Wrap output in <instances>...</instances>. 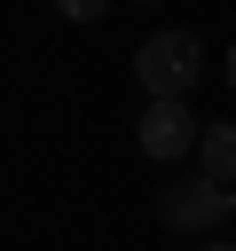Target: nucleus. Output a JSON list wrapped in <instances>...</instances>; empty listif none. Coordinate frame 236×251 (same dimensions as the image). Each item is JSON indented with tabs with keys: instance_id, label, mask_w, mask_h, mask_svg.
Returning <instances> with one entry per match:
<instances>
[{
	"instance_id": "1",
	"label": "nucleus",
	"mask_w": 236,
	"mask_h": 251,
	"mask_svg": "<svg viewBox=\"0 0 236 251\" xmlns=\"http://www.w3.org/2000/svg\"><path fill=\"white\" fill-rule=\"evenodd\" d=\"M197 71H205L197 31H149L142 55H134V78L149 86V102H181V94L197 86Z\"/></svg>"
},
{
	"instance_id": "2",
	"label": "nucleus",
	"mask_w": 236,
	"mask_h": 251,
	"mask_svg": "<svg viewBox=\"0 0 236 251\" xmlns=\"http://www.w3.org/2000/svg\"><path fill=\"white\" fill-rule=\"evenodd\" d=\"M157 220H165L173 235H212V243H220V227L236 220V188H212L205 173H197V180H173V188L157 196Z\"/></svg>"
},
{
	"instance_id": "3",
	"label": "nucleus",
	"mask_w": 236,
	"mask_h": 251,
	"mask_svg": "<svg viewBox=\"0 0 236 251\" xmlns=\"http://www.w3.org/2000/svg\"><path fill=\"white\" fill-rule=\"evenodd\" d=\"M134 141H142L149 165H181V157L205 141V118H189L181 102H149V110L134 118Z\"/></svg>"
},
{
	"instance_id": "4",
	"label": "nucleus",
	"mask_w": 236,
	"mask_h": 251,
	"mask_svg": "<svg viewBox=\"0 0 236 251\" xmlns=\"http://www.w3.org/2000/svg\"><path fill=\"white\" fill-rule=\"evenodd\" d=\"M197 173H205L212 188H236V126H205V141H197Z\"/></svg>"
},
{
	"instance_id": "5",
	"label": "nucleus",
	"mask_w": 236,
	"mask_h": 251,
	"mask_svg": "<svg viewBox=\"0 0 236 251\" xmlns=\"http://www.w3.org/2000/svg\"><path fill=\"white\" fill-rule=\"evenodd\" d=\"M228 94H236V47H228Z\"/></svg>"
},
{
	"instance_id": "6",
	"label": "nucleus",
	"mask_w": 236,
	"mask_h": 251,
	"mask_svg": "<svg viewBox=\"0 0 236 251\" xmlns=\"http://www.w3.org/2000/svg\"><path fill=\"white\" fill-rule=\"evenodd\" d=\"M205 251H236V243H205Z\"/></svg>"
}]
</instances>
